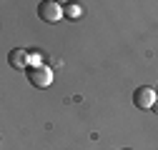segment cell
I'll return each instance as SVG.
<instances>
[{
  "label": "cell",
  "instance_id": "5b68a950",
  "mask_svg": "<svg viewBox=\"0 0 158 150\" xmlns=\"http://www.w3.org/2000/svg\"><path fill=\"white\" fill-rule=\"evenodd\" d=\"M63 15L70 18V20H75V18H81V15H83V10H81V5H78V3H68V5L63 8Z\"/></svg>",
  "mask_w": 158,
  "mask_h": 150
},
{
  "label": "cell",
  "instance_id": "8992f818",
  "mask_svg": "<svg viewBox=\"0 0 158 150\" xmlns=\"http://www.w3.org/2000/svg\"><path fill=\"white\" fill-rule=\"evenodd\" d=\"M151 110H153V112H156V115H158V100H156V105H153Z\"/></svg>",
  "mask_w": 158,
  "mask_h": 150
},
{
  "label": "cell",
  "instance_id": "6da1fadb",
  "mask_svg": "<svg viewBox=\"0 0 158 150\" xmlns=\"http://www.w3.org/2000/svg\"><path fill=\"white\" fill-rule=\"evenodd\" d=\"M25 75H28V83L35 85V88H50V83H53V70H50V65H45V63L30 65V68L25 70Z\"/></svg>",
  "mask_w": 158,
  "mask_h": 150
},
{
  "label": "cell",
  "instance_id": "7a4b0ae2",
  "mask_svg": "<svg viewBox=\"0 0 158 150\" xmlns=\"http://www.w3.org/2000/svg\"><path fill=\"white\" fill-rule=\"evenodd\" d=\"M38 18H40L43 23H58L63 18V5L53 3V0H43V3L38 5Z\"/></svg>",
  "mask_w": 158,
  "mask_h": 150
},
{
  "label": "cell",
  "instance_id": "52a82bcc",
  "mask_svg": "<svg viewBox=\"0 0 158 150\" xmlns=\"http://www.w3.org/2000/svg\"><path fill=\"white\" fill-rule=\"evenodd\" d=\"M156 95H158V85H156Z\"/></svg>",
  "mask_w": 158,
  "mask_h": 150
},
{
  "label": "cell",
  "instance_id": "277c9868",
  "mask_svg": "<svg viewBox=\"0 0 158 150\" xmlns=\"http://www.w3.org/2000/svg\"><path fill=\"white\" fill-rule=\"evenodd\" d=\"M8 63L13 65V68H18V70H28L30 68V53L28 50H23V48H15V50H10V55H8Z\"/></svg>",
  "mask_w": 158,
  "mask_h": 150
},
{
  "label": "cell",
  "instance_id": "3957f363",
  "mask_svg": "<svg viewBox=\"0 0 158 150\" xmlns=\"http://www.w3.org/2000/svg\"><path fill=\"white\" fill-rule=\"evenodd\" d=\"M156 90L153 88H148V85H141V88H135V93H133V105L135 108H141V110H151L153 105H156Z\"/></svg>",
  "mask_w": 158,
  "mask_h": 150
}]
</instances>
